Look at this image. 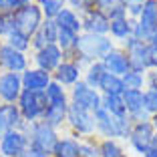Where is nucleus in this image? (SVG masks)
Segmentation results:
<instances>
[{
	"instance_id": "nucleus-43",
	"label": "nucleus",
	"mask_w": 157,
	"mask_h": 157,
	"mask_svg": "<svg viewBox=\"0 0 157 157\" xmlns=\"http://www.w3.org/2000/svg\"><path fill=\"white\" fill-rule=\"evenodd\" d=\"M147 87L157 91V71H147Z\"/></svg>"
},
{
	"instance_id": "nucleus-49",
	"label": "nucleus",
	"mask_w": 157,
	"mask_h": 157,
	"mask_svg": "<svg viewBox=\"0 0 157 157\" xmlns=\"http://www.w3.org/2000/svg\"><path fill=\"white\" fill-rule=\"evenodd\" d=\"M0 157H2V155H0Z\"/></svg>"
},
{
	"instance_id": "nucleus-15",
	"label": "nucleus",
	"mask_w": 157,
	"mask_h": 157,
	"mask_svg": "<svg viewBox=\"0 0 157 157\" xmlns=\"http://www.w3.org/2000/svg\"><path fill=\"white\" fill-rule=\"evenodd\" d=\"M52 81L63 85L65 89H73L78 81H83V67L78 65L77 60L67 56V59L56 67L55 73H52Z\"/></svg>"
},
{
	"instance_id": "nucleus-41",
	"label": "nucleus",
	"mask_w": 157,
	"mask_h": 157,
	"mask_svg": "<svg viewBox=\"0 0 157 157\" xmlns=\"http://www.w3.org/2000/svg\"><path fill=\"white\" fill-rule=\"evenodd\" d=\"M22 157H52L48 151H44V149H40V147H36V145H28V149H26V153H24Z\"/></svg>"
},
{
	"instance_id": "nucleus-39",
	"label": "nucleus",
	"mask_w": 157,
	"mask_h": 157,
	"mask_svg": "<svg viewBox=\"0 0 157 157\" xmlns=\"http://www.w3.org/2000/svg\"><path fill=\"white\" fill-rule=\"evenodd\" d=\"M30 2H34V0H4V12H16Z\"/></svg>"
},
{
	"instance_id": "nucleus-7",
	"label": "nucleus",
	"mask_w": 157,
	"mask_h": 157,
	"mask_svg": "<svg viewBox=\"0 0 157 157\" xmlns=\"http://www.w3.org/2000/svg\"><path fill=\"white\" fill-rule=\"evenodd\" d=\"M12 20H14V28H18V30L26 33L28 36H33L40 28V24L44 22V14L40 12L36 2H30L24 8L12 12Z\"/></svg>"
},
{
	"instance_id": "nucleus-12",
	"label": "nucleus",
	"mask_w": 157,
	"mask_h": 157,
	"mask_svg": "<svg viewBox=\"0 0 157 157\" xmlns=\"http://www.w3.org/2000/svg\"><path fill=\"white\" fill-rule=\"evenodd\" d=\"M153 137H155V129H153L151 121H139V123H133V127H131L127 145L133 153H137L141 157L145 153V149L151 145Z\"/></svg>"
},
{
	"instance_id": "nucleus-48",
	"label": "nucleus",
	"mask_w": 157,
	"mask_h": 157,
	"mask_svg": "<svg viewBox=\"0 0 157 157\" xmlns=\"http://www.w3.org/2000/svg\"><path fill=\"white\" fill-rule=\"evenodd\" d=\"M155 2H157V0H155Z\"/></svg>"
},
{
	"instance_id": "nucleus-45",
	"label": "nucleus",
	"mask_w": 157,
	"mask_h": 157,
	"mask_svg": "<svg viewBox=\"0 0 157 157\" xmlns=\"http://www.w3.org/2000/svg\"><path fill=\"white\" fill-rule=\"evenodd\" d=\"M83 4H85V8H93V6H95V4H97V0H83Z\"/></svg>"
},
{
	"instance_id": "nucleus-10",
	"label": "nucleus",
	"mask_w": 157,
	"mask_h": 157,
	"mask_svg": "<svg viewBox=\"0 0 157 157\" xmlns=\"http://www.w3.org/2000/svg\"><path fill=\"white\" fill-rule=\"evenodd\" d=\"M69 97H71V103H77L78 107H83V109H87L91 113H95L103 105L101 91L89 87L85 81H78L73 89H69Z\"/></svg>"
},
{
	"instance_id": "nucleus-8",
	"label": "nucleus",
	"mask_w": 157,
	"mask_h": 157,
	"mask_svg": "<svg viewBox=\"0 0 157 157\" xmlns=\"http://www.w3.org/2000/svg\"><path fill=\"white\" fill-rule=\"evenodd\" d=\"M157 26V2L155 0H145L141 14L133 20V36L137 40L147 42L149 34L155 30Z\"/></svg>"
},
{
	"instance_id": "nucleus-33",
	"label": "nucleus",
	"mask_w": 157,
	"mask_h": 157,
	"mask_svg": "<svg viewBox=\"0 0 157 157\" xmlns=\"http://www.w3.org/2000/svg\"><path fill=\"white\" fill-rule=\"evenodd\" d=\"M34 2L38 4L40 12L44 14V18L51 20H55L63 12V8H67V0H34Z\"/></svg>"
},
{
	"instance_id": "nucleus-31",
	"label": "nucleus",
	"mask_w": 157,
	"mask_h": 157,
	"mask_svg": "<svg viewBox=\"0 0 157 157\" xmlns=\"http://www.w3.org/2000/svg\"><path fill=\"white\" fill-rule=\"evenodd\" d=\"M121 78H123L125 91H145L147 89V73L129 71V73H125Z\"/></svg>"
},
{
	"instance_id": "nucleus-18",
	"label": "nucleus",
	"mask_w": 157,
	"mask_h": 157,
	"mask_svg": "<svg viewBox=\"0 0 157 157\" xmlns=\"http://www.w3.org/2000/svg\"><path fill=\"white\" fill-rule=\"evenodd\" d=\"M22 89L26 91H36V93H44V89L52 83V75L46 73L42 69H36V67H28L22 75Z\"/></svg>"
},
{
	"instance_id": "nucleus-1",
	"label": "nucleus",
	"mask_w": 157,
	"mask_h": 157,
	"mask_svg": "<svg viewBox=\"0 0 157 157\" xmlns=\"http://www.w3.org/2000/svg\"><path fill=\"white\" fill-rule=\"evenodd\" d=\"M115 46H117L115 40H111L109 34H107V36H99V34L83 33L81 36H78L77 48L73 51V55H71L69 59L77 60L78 65L85 69L87 65H91V63H95V60H101L103 56H105L109 51H113Z\"/></svg>"
},
{
	"instance_id": "nucleus-22",
	"label": "nucleus",
	"mask_w": 157,
	"mask_h": 157,
	"mask_svg": "<svg viewBox=\"0 0 157 157\" xmlns=\"http://www.w3.org/2000/svg\"><path fill=\"white\" fill-rule=\"evenodd\" d=\"M52 157H81V139L73 133H63L52 149Z\"/></svg>"
},
{
	"instance_id": "nucleus-16",
	"label": "nucleus",
	"mask_w": 157,
	"mask_h": 157,
	"mask_svg": "<svg viewBox=\"0 0 157 157\" xmlns=\"http://www.w3.org/2000/svg\"><path fill=\"white\" fill-rule=\"evenodd\" d=\"M22 91V77L18 73H0V103L16 105Z\"/></svg>"
},
{
	"instance_id": "nucleus-26",
	"label": "nucleus",
	"mask_w": 157,
	"mask_h": 157,
	"mask_svg": "<svg viewBox=\"0 0 157 157\" xmlns=\"http://www.w3.org/2000/svg\"><path fill=\"white\" fill-rule=\"evenodd\" d=\"M33 36H28L26 33H22V30H18V28H12V30H8L6 33V36L2 38V40H6L12 48H16V51L20 52H33V40H30Z\"/></svg>"
},
{
	"instance_id": "nucleus-3",
	"label": "nucleus",
	"mask_w": 157,
	"mask_h": 157,
	"mask_svg": "<svg viewBox=\"0 0 157 157\" xmlns=\"http://www.w3.org/2000/svg\"><path fill=\"white\" fill-rule=\"evenodd\" d=\"M65 129H69V133L77 135L78 139L93 137L95 135V115L83 107H78L77 103H71L67 109Z\"/></svg>"
},
{
	"instance_id": "nucleus-21",
	"label": "nucleus",
	"mask_w": 157,
	"mask_h": 157,
	"mask_svg": "<svg viewBox=\"0 0 157 157\" xmlns=\"http://www.w3.org/2000/svg\"><path fill=\"white\" fill-rule=\"evenodd\" d=\"M30 40H33V51H38V48H42L46 44H56V40H59V26H56V22L51 18H44V22L33 34Z\"/></svg>"
},
{
	"instance_id": "nucleus-38",
	"label": "nucleus",
	"mask_w": 157,
	"mask_h": 157,
	"mask_svg": "<svg viewBox=\"0 0 157 157\" xmlns=\"http://www.w3.org/2000/svg\"><path fill=\"white\" fill-rule=\"evenodd\" d=\"M14 28V20H12V12H0V40L6 36L8 30Z\"/></svg>"
},
{
	"instance_id": "nucleus-9",
	"label": "nucleus",
	"mask_w": 157,
	"mask_h": 157,
	"mask_svg": "<svg viewBox=\"0 0 157 157\" xmlns=\"http://www.w3.org/2000/svg\"><path fill=\"white\" fill-rule=\"evenodd\" d=\"M67 59V55L60 51L59 44H46L38 51H33L30 52V65L36 67V69H42L46 73H55L56 67Z\"/></svg>"
},
{
	"instance_id": "nucleus-13",
	"label": "nucleus",
	"mask_w": 157,
	"mask_h": 157,
	"mask_svg": "<svg viewBox=\"0 0 157 157\" xmlns=\"http://www.w3.org/2000/svg\"><path fill=\"white\" fill-rule=\"evenodd\" d=\"M119 46L125 51V55H127V59H129L131 71L147 73L149 71V65H147V42L137 40L135 36H131L125 42H121Z\"/></svg>"
},
{
	"instance_id": "nucleus-2",
	"label": "nucleus",
	"mask_w": 157,
	"mask_h": 157,
	"mask_svg": "<svg viewBox=\"0 0 157 157\" xmlns=\"http://www.w3.org/2000/svg\"><path fill=\"white\" fill-rule=\"evenodd\" d=\"M93 115H95V135L99 139H117V141L129 139L131 127H133V121L129 119V115L113 117L103 107H99Z\"/></svg>"
},
{
	"instance_id": "nucleus-34",
	"label": "nucleus",
	"mask_w": 157,
	"mask_h": 157,
	"mask_svg": "<svg viewBox=\"0 0 157 157\" xmlns=\"http://www.w3.org/2000/svg\"><path fill=\"white\" fill-rule=\"evenodd\" d=\"M101 157H129V153L117 139H101Z\"/></svg>"
},
{
	"instance_id": "nucleus-40",
	"label": "nucleus",
	"mask_w": 157,
	"mask_h": 157,
	"mask_svg": "<svg viewBox=\"0 0 157 157\" xmlns=\"http://www.w3.org/2000/svg\"><path fill=\"white\" fill-rule=\"evenodd\" d=\"M147 65L149 71H157V46L147 44Z\"/></svg>"
},
{
	"instance_id": "nucleus-4",
	"label": "nucleus",
	"mask_w": 157,
	"mask_h": 157,
	"mask_svg": "<svg viewBox=\"0 0 157 157\" xmlns=\"http://www.w3.org/2000/svg\"><path fill=\"white\" fill-rule=\"evenodd\" d=\"M16 107H18L24 123L30 125V123H36V121H42V115H44L48 103H46L44 93L26 91V89H24V91L20 93L18 101H16Z\"/></svg>"
},
{
	"instance_id": "nucleus-25",
	"label": "nucleus",
	"mask_w": 157,
	"mask_h": 157,
	"mask_svg": "<svg viewBox=\"0 0 157 157\" xmlns=\"http://www.w3.org/2000/svg\"><path fill=\"white\" fill-rule=\"evenodd\" d=\"M44 97H46V103L52 107H69L71 105L69 89H65L63 85L55 83V81L44 89Z\"/></svg>"
},
{
	"instance_id": "nucleus-44",
	"label": "nucleus",
	"mask_w": 157,
	"mask_h": 157,
	"mask_svg": "<svg viewBox=\"0 0 157 157\" xmlns=\"http://www.w3.org/2000/svg\"><path fill=\"white\" fill-rule=\"evenodd\" d=\"M147 44H155V46H157V26H155V30H153V33L149 34V38H147Z\"/></svg>"
},
{
	"instance_id": "nucleus-6",
	"label": "nucleus",
	"mask_w": 157,
	"mask_h": 157,
	"mask_svg": "<svg viewBox=\"0 0 157 157\" xmlns=\"http://www.w3.org/2000/svg\"><path fill=\"white\" fill-rule=\"evenodd\" d=\"M28 133V139H30V143L36 145V147L44 149V151H48L52 155V149H55L56 141H59L60 137V131L55 129V127H51L48 123H44V121H36V123H30L24 127Z\"/></svg>"
},
{
	"instance_id": "nucleus-19",
	"label": "nucleus",
	"mask_w": 157,
	"mask_h": 157,
	"mask_svg": "<svg viewBox=\"0 0 157 157\" xmlns=\"http://www.w3.org/2000/svg\"><path fill=\"white\" fill-rule=\"evenodd\" d=\"M103 67H105L107 73L111 75H117V77H123L125 73H129L131 67H129V59H127V55H125V51L121 48L119 44L113 48V51H109L105 56L101 59Z\"/></svg>"
},
{
	"instance_id": "nucleus-37",
	"label": "nucleus",
	"mask_w": 157,
	"mask_h": 157,
	"mask_svg": "<svg viewBox=\"0 0 157 157\" xmlns=\"http://www.w3.org/2000/svg\"><path fill=\"white\" fill-rule=\"evenodd\" d=\"M143 105H145V111L149 113V117L157 115V91L155 89H145L143 91Z\"/></svg>"
},
{
	"instance_id": "nucleus-36",
	"label": "nucleus",
	"mask_w": 157,
	"mask_h": 157,
	"mask_svg": "<svg viewBox=\"0 0 157 157\" xmlns=\"http://www.w3.org/2000/svg\"><path fill=\"white\" fill-rule=\"evenodd\" d=\"M78 36H81V34L69 33V30H59V40H56V44L60 46V51L65 52L67 56H71V55H73V51L77 48Z\"/></svg>"
},
{
	"instance_id": "nucleus-47",
	"label": "nucleus",
	"mask_w": 157,
	"mask_h": 157,
	"mask_svg": "<svg viewBox=\"0 0 157 157\" xmlns=\"http://www.w3.org/2000/svg\"><path fill=\"white\" fill-rule=\"evenodd\" d=\"M0 12H4V0H0Z\"/></svg>"
},
{
	"instance_id": "nucleus-46",
	"label": "nucleus",
	"mask_w": 157,
	"mask_h": 157,
	"mask_svg": "<svg viewBox=\"0 0 157 157\" xmlns=\"http://www.w3.org/2000/svg\"><path fill=\"white\" fill-rule=\"evenodd\" d=\"M149 121H151L153 129H155V133H157V115H153V117H151V119H149Z\"/></svg>"
},
{
	"instance_id": "nucleus-20",
	"label": "nucleus",
	"mask_w": 157,
	"mask_h": 157,
	"mask_svg": "<svg viewBox=\"0 0 157 157\" xmlns=\"http://www.w3.org/2000/svg\"><path fill=\"white\" fill-rule=\"evenodd\" d=\"M24 127L26 123L20 115L18 107L10 103H0V137L12 129H24Z\"/></svg>"
},
{
	"instance_id": "nucleus-30",
	"label": "nucleus",
	"mask_w": 157,
	"mask_h": 157,
	"mask_svg": "<svg viewBox=\"0 0 157 157\" xmlns=\"http://www.w3.org/2000/svg\"><path fill=\"white\" fill-rule=\"evenodd\" d=\"M105 67H103L101 60H95V63H91V65H87L83 69V81L89 85V87L93 89H99V83H101L103 75H105Z\"/></svg>"
},
{
	"instance_id": "nucleus-28",
	"label": "nucleus",
	"mask_w": 157,
	"mask_h": 157,
	"mask_svg": "<svg viewBox=\"0 0 157 157\" xmlns=\"http://www.w3.org/2000/svg\"><path fill=\"white\" fill-rule=\"evenodd\" d=\"M67 109H69V107H52V105H48L46 111H44V115H42V121L48 123L51 127H55V129L63 131L65 129V123H67Z\"/></svg>"
},
{
	"instance_id": "nucleus-27",
	"label": "nucleus",
	"mask_w": 157,
	"mask_h": 157,
	"mask_svg": "<svg viewBox=\"0 0 157 157\" xmlns=\"http://www.w3.org/2000/svg\"><path fill=\"white\" fill-rule=\"evenodd\" d=\"M97 6L99 10L109 16V20H117V18H125L127 16V4L125 0H97Z\"/></svg>"
},
{
	"instance_id": "nucleus-5",
	"label": "nucleus",
	"mask_w": 157,
	"mask_h": 157,
	"mask_svg": "<svg viewBox=\"0 0 157 157\" xmlns=\"http://www.w3.org/2000/svg\"><path fill=\"white\" fill-rule=\"evenodd\" d=\"M30 67V55L20 52L8 44L6 40H0V73H18L22 75Z\"/></svg>"
},
{
	"instance_id": "nucleus-17",
	"label": "nucleus",
	"mask_w": 157,
	"mask_h": 157,
	"mask_svg": "<svg viewBox=\"0 0 157 157\" xmlns=\"http://www.w3.org/2000/svg\"><path fill=\"white\" fill-rule=\"evenodd\" d=\"M123 103H125V109H127V115H129V119L133 123L151 119L149 113L145 111V105H143V91H125Z\"/></svg>"
},
{
	"instance_id": "nucleus-24",
	"label": "nucleus",
	"mask_w": 157,
	"mask_h": 157,
	"mask_svg": "<svg viewBox=\"0 0 157 157\" xmlns=\"http://www.w3.org/2000/svg\"><path fill=\"white\" fill-rule=\"evenodd\" d=\"M109 36H111V40H115V44H121L127 38H131L133 36V18L125 16V18L111 20V24H109Z\"/></svg>"
},
{
	"instance_id": "nucleus-14",
	"label": "nucleus",
	"mask_w": 157,
	"mask_h": 157,
	"mask_svg": "<svg viewBox=\"0 0 157 157\" xmlns=\"http://www.w3.org/2000/svg\"><path fill=\"white\" fill-rule=\"evenodd\" d=\"M81 20H83V33L87 34H99V36H107L109 34V16H107L103 10H99L97 6L85 10L81 14Z\"/></svg>"
},
{
	"instance_id": "nucleus-23",
	"label": "nucleus",
	"mask_w": 157,
	"mask_h": 157,
	"mask_svg": "<svg viewBox=\"0 0 157 157\" xmlns=\"http://www.w3.org/2000/svg\"><path fill=\"white\" fill-rule=\"evenodd\" d=\"M59 30H69V33H75V34H83V20H81V12L73 8H63V12L55 18Z\"/></svg>"
},
{
	"instance_id": "nucleus-29",
	"label": "nucleus",
	"mask_w": 157,
	"mask_h": 157,
	"mask_svg": "<svg viewBox=\"0 0 157 157\" xmlns=\"http://www.w3.org/2000/svg\"><path fill=\"white\" fill-rule=\"evenodd\" d=\"M99 91H101V95H123L125 93L123 78L117 77V75L105 73L101 78V83H99Z\"/></svg>"
},
{
	"instance_id": "nucleus-35",
	"label": "nucleus",
	"mask_w": 157,
	"mask_h": 157,
	"mask_svg": "<svg viewBox=\"0 0 157 157\" xmlns=\"http://www.w3.org/2000/svg\"><path fill=\"white\" fill-rule=\"evenodd\" d=\"M81 157H101V139L97 135L81 139Z\"/></svg>"
},
{
	"instance_id": "nucleus-11",
	"label": "nucleus",
	"mask_w": 157,
	"mask_h": 157,
	"mask_svg": "<svg viewBox=\"0 0 157 157\" xmlns=\"http://www.w3.org/2000/svg\"><path fill=\"white\" fill-rule=\"evenodd\" d=\"M30 139L26 129H12L0 137V155L2 157H22L26 153Z\"/></svg>"
},
{
	"instance_id": "nucleus-32",
	"label": "nucleus",
	"mask_w": 157,
	"mask_h": 157,
	"mask_svg": "<svg viewBox=\"0 0 157 157\" xmlns=\"http://www.w3.org/2000/svg\"><path fill=\"white\" fill-rule=\"evenodd\" d=\"M103 109L109 111L113 117H123L127 115V109H125L123 103V95H103Z\"/></svg>"
},
{
	"instance_id": "nucleus-42",
	"label": "nucleus",
	"mask_w": 157,
	"mask_h": 157,
	"mask_svg": "<svg viewBox=\"0 0 157 157\" xmlns=\"http://www.w3.org/2000/svg\"><path fill=\"white\" fill-rule=\"evenodd\" d=\"M141 157H157V133H155V137H153L151 145L145 149V153H143Z\"/></svg>"
}]
</instances>
